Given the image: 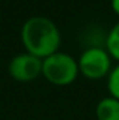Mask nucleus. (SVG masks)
I'll return each mask as SVG.
<instances>
[{"instance_id":"nucleus-1","label":"nucleus","mask_w":119,"mask_h":120,"mask_svg":"<svg viewBox=\"0 0 119 120\" xmlns=\"http://www.w3.org/2000/svg\"><path fill=\"white\" fill-rule=\"evenodd\" d=\"M60 31L58 25L45 15H32L21 27V42L27 52L45 59L59 50Z\"/></svg>"},{"instance_id":"nucleus-2","label":"nucleus","mask_w":119,"mask_h":120,"mask_svg":"<svg viewBox=\"0 0 119 120\" xmlns=\"http://www.w3.org/2000/svg\"><path fill=\"white\" fill-rule=\"evenodd\" d=\"M79 63L66 52H55L42 59V75L53 85H69L79 75Z\"/></svg>"},{"instance_id":"nucleus-3","label":"nucleus","mask_w":119,"mask_h":120,"mask_svg":"<svg viewBox=\"0 0 119 120\" xmlns=\"http://www.w3.org/2000/svg\"><path fill=\"white\" fill-rule=\"evenodd\" d=\"M111 59L112 57L109 56L107 49L99 46H90L81 52L80 57L77 60L79 71L91 80L105 77L112 68Z\"/></svg>"},{"instance_id":"nucleus-4","label":"nucleus","mask_w":119,"mask_h":120,"mask_svg":"<svg viewBox=\"0 0 119 120\" xmlns=\"http://www.w3.org/2000/svg\"><path fill=\"white\" fill-rule=\"evenodd\" d=\"M8 74L21 82H28L42 74V59L28 53L27 50L11 57L8 63Z\"/></svg>"},{"instance_id":"nucleus-5","label":"nucleus","mask_w":119,"mask_h":120,"mask_svg":"<svg viewBox=\"0 0 119 120\" xmlns=\"http://www.w3.org/2000/svg\"><path fill=\"white\" fill-rule=\"evenodd\" d=\"M97 120H119V99L105 96L95 106Z\"/></svg>"},{"instance_id":"nucleus-6","label":"nucleus","mask_w":119,"mask_h":120,"mask_svg":"<svg viewBox=\"0 0 119 120\" xmlns=\"http://www.w3.org/2000/svg\"><path fill=\"white\" fill-rule=\"evenodd\" d=\"M105 49L109 56L119 63V21L109 30L105 38Z\"/></svg>"},{"instance_id":"nucleus-7","label":"nucleus","mask_w":119,"mask_h":120,"mask_svg":"<svg viewBox=\"0 0 119 120\" xmlns=\"http://www.w3.org/2000/svg\"><path fill=\"white\" fill-rule=\"evenodd\" d=\"M107 88L109 92V96L119 99V63L111 68L108 73V80H107Z\"/></svg>"},{"instance_id":"nucleus-8","label":"nucleus","mask_w":119,"mask_h":120,"mask_svg":"<svg viewBox=\"0 0 119 120\" xmlns=\"http://www.w3.org/2000/svg\"><path fill=\"white\" fill-rule=\"evenodd\" d=\"M111 7H112V10L119 15V0H111Z\"/></svg>"}]
</instances>
